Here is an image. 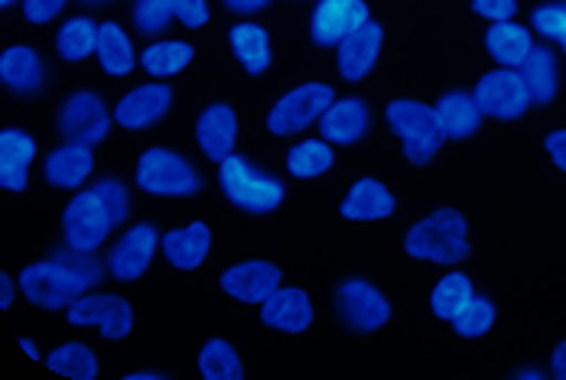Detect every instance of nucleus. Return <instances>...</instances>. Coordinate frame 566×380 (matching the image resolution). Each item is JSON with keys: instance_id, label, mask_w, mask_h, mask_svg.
Instances as JSON below:
<instances>
[{"instance_id": "nucleus-1", "label": "nucleus", "mask_w": 566, "mask_h": 380, "mask_svg": "<svg viewBox=\"0 0 566 380\" xmlns=\"http://www.w3.org/2000/svg\"><path fill=\"white\" fill-rule=\"evenodd\" d=\"M400 299L385 273L365 264L342 267L326 289V328L345 341H378L400 328Z\"/></svg>"}, {"instance_id": "nucleus-2", "label": "nucleus", "mask_w": 566, "mask_h": 380, "mask_svg": "<svg viewBox=\"0 0 566 380\" xmlns=\"http://www.w3.org/2000/svg\"><path fill=\"white\" fill-rule=\"evenodd\" d=\"M134 196L130 186L120 176H98L78 192L69 196V202L59 212V238L85 257L105 254L112 238L130 221Z\"/></svg>"}, {"instance_id": "nucleus-3", "label": "nucleus", "mask_w": 566, "mask_h": 380, "mask_svg": "<svg viewBox=\"0 0 566 380\" xmlns=\"http://www.w3.org/2000/svg\"><path fill=\"white\" fill-rule=\"evenodd\" d=\"M112 279V271L102 257H85L75 254L62 238L56 247H50L46 254L27 261L17 271V289L23 296L27 306L43 309V313H59L69 303L102 289Z\"/></svg>"}, {"instance_id": "nucleus-4", "label": "nucleus", "mask_w": 566, "mask_h": 380, "mask_svg": "<svg viewBox=\"0 0 566 380\" xmlns=\"http://www.w3.org/2000/svg\"><path fill=\"white\" fill-rule=\"evenodd\" d=\"M475 231L462 205L443 202L417 218L400 238V257L413 267H459L472 257Z\"/></svg>"}, {"instance_id": "nucleus-5", "label": "nucleus", "mask_w": 566, "mask_h": 380, "mask_svg": "<svg viewBox=\"0 0 566 380\" xmlns=\"http://www.w3.org/2000/svg\"><path fill=\"white\" fill-rule=\"evenodd\" d=\"M258 326L283 341L313 338L326 328V296H319V289L306 279L283 283L258 306Z\"/></svg>"}, {"instance_id": "nucleus-6", "label": "nucleus", "mask_w": 566, "mask_h": 380, "mask_svg": "<svg viewBox=\"0 0 566 380\" xmlns=\"http://www.w3.org/2000/svg\"><path fill=\"white\" fill-rule=\"evenodd\" d=\"M216 182L228 205L248 218H274L286 205L283 179L271 176L254 160L241 157L238 150L216 166Z\"/></svg>"}, {"instance_id": "nucleus-7", "label": "nucleus", "mask_w": 566, "mask_h": 380, "mask_svg": "<svg viewBox=\"0 0 566 380\" xmlns=\"http://www.w3.org/2000/svg\"><path fill=\"white\" fill-rule=\"evenodd\" d=\"M134 186L147 199H192L206 189V176L186 154L157 144L137 154Z\"/></svg>"}, {"instance_id": "nucleus-8", "label": "nucleus", "mask_w": 566, "mask_h": 380, "mask_svg": "<svg viewBox=\"0 0 566 380\" xmlns=\"http://www.w3.org/2000/svg\"><path fill=\"white\" fill-rule=\"evenodd\" d=\"M385 124L391 127L395 140L400 144L403 160L417 169L433 163L443 154V147L450 144L440 130L433 105L417 102V98H391L385 105Z\"/></svg>"}, {"instance_id": "nucleus-9", "label": "nucleus", "mask_w": 566, "mask_h": 380, "mask_svg": "<svg viewBox=\"0 0 566 380\" xmlns=\"http://www.w3.org/2000/svg\"><path fill=\"white\" fill-rule=\"evenodd\" d=\"M283 283L286 264L281 257H241L212 273V289L238 309H258Z\"/></svg>"}, {"instance_id": "nucleus-10", "label": "nucleus", "mask_w": 566, "mask_h": 380, "mask_svg": "<svg viewBox=\"0 0 566 380\" xmlns=\"http://www.w3.org/2000/svg\"><path fill=\"white\" fill-rule=\"evenodd\" d=\"M336 88L329 82H300L290 92H283L281 98L271 105L264 117V130L274 140H290V137H303L306 130H316L326 108L336 102Z\"/></svg>"}, {"instance_id": "nucleus-11", "label": "nucleus", "mask_w": 566, "mask_h": 380, "mask_svg": "<svg viewBox=\"0 0 566 380\" xmlns=\"http://www.w3.org/2000/svg\"><path fill=\"white\" fill-rule=\"evenodd\" d=\"M160 244H164V234L157 231L150 218H137V221L130 218L105 247V264L112 271L114 283L120 286L140 283L160 261Z\"/></svg>"}, {"instance_id": "nucleus-12", "label": "nucleus", "mask_w": 566, "mask_h": 380, "mask_svg": "<svg viewBox=\"0 0 566 380\" xmlns=\"http://www.w3.org/2000/svg\"><path fill=\"white\" fill-rule=\"evenodd\" d=\"M62 316H65L69 328H82V331L95 335L102 345H120L134 331V303L127 296L105 293V289H95V293L69 303L62 309Z\"/></svg>"}, {"instance_id": "nucleus-13", "label": "nucleus", "mask_w": 566, "mask_h": 380, "mask_svg": "<svg viewBox=\"0 0 566 380\" xmlns=\"http://www.w3.org/2000/svg\"><path fill=\"white\" fill-rule=\"evenodd\" d=\"M216 247H219V228L209 218H192L186 224L164 231L160 261L167 264V271L196 276L212 264Z\"/></svg>"}, {"instance_id": "nucleus-14", "label": "nucleus", "mask_w": 566, "mask_h": 380, "mask_svg": "<svg viewBox=\"0 0 566 380\" xmlns=\"http://www.w3.org/2000/svg\"><path fill=\"white\" fill-rule=\"evenodd\" d=\"M472 95H475L479 108L485 110V117H492V120H521L527 110L537 108L524 72L509 68V65H499V68L485 72L472 85Z\"/></svg>"}, {"instance_id": "nucleus-15", "label": "nucleus", "mask_w": 566, "mask_h": 380, "mask_svg": "<svg viewBox=\"0 0 566 380\" xmlns=\"http://www.w3.org/2000/svg\"><path fill=\"white\" fill-rule=\"evenodd\" d=\"M56 130L62 140H82L92 147L108 144L114 130V108L105 105L98 92H72L56 114Z\"/></svg>"}, {"instance_id": "nucleus-16", "label": "nucleus", "mask_w": 566, "mask_h": 380, "mask_svg": "<svg viewBox=\"0 0 566 380\" xmlns=\"http://www.w3.org/2000/svg\"><path fill=\"white\" fill-rule=\"evenodd\" d=\"M172 102H176L172 88L160 78L134 85L114 105V127H120L124 134H147V130H154V127H160L167 120Z\"/></svg>"}, {"instance_id": "nucleus-17", "label": "nucleus", "mask_w": 566, "mask_h": 380, "mask_svg": "<svg viewBox=\"0 0 566 380\" xmlns=\"http://www.w3.org/2000/svg\"><path fill=\"white\" fill-rule=\"evenodd\" d=\"M368 20H371L368 0H316L310 23H306V33L319 50L336 53L342 40H348Z\"/></svg>"}, {"instance_id": "nucleus-18", "label": "nucleus", "mask_w": 566, "mask_h": 380, "mask_svg": "<svg viewBox=\"0 0 566 380\" xmlns=\"http://www.w3.org/2000/svg\"><path fill=\"white\" fill-rule=\"evenodd\" d=\"M95 147L82 140H62L43 157V182L53 192H78L95 179Z\"/></svg>"}, {"instance_id": "nucleus-19", "label": "nucleus", "mask_w": 566, "mask_h": 380, "mask_svg": "<svg viewBox=\"0 0 566 380\" xmlns=\"http://www.w3.org/2000/svg\"><path fill=\"white\" fill-rule=\"evenodd\" d=\"M395 212L397 196L391 192V186L378 176L355 179L339 199L342 224H378V221H388Z\"/></svg>"}, {"instance_id": "nucleus-20", "label": "nucleus", "mask_w": 566, "mask_h": 380, "mask_svg": "<svg viewBox=\"0 0 566 380\" xmlns=\"http://www.w3.org/2000/svg\"><path fill=\"white\" fill-rule=\"evenodd\" d=\"M40 160V144L23 127L0 130V186L7 196H23L30 189L33 166Z\"/></svg>"}, {"instance_id": "nucleus-21", "label": "nucleus", "mask_w": 566, "mask_h": 380, "mask_svg": "<svg viewBox=\"0 0 566 380\" xmlns=\"http://www.w3.org/2000/svg\"><path fill=\"white\" fill-rule=\"evenodd\" d=\"M238 110L226 105V102H216L209 108H202L192 120V137H196V147L199 154L209 160L212 166H219L226 157L234 154L238 147Z\"/></svg>"}, {"instance_id": "nucleus-22", "label": "nucleus", "mask_w": 566, "mask_h": 380, "mask_svg": "<svg viewBox=\"0 0 566 380\" xmlns=\"http://www.w3.org/2000/svg\"><path fill=\"white\" fill-rule=\"evenodd\" d=\"M475 293H479V289H475V279H472L469 273L453 271V267H450L443 276H437L433 283L423 286L420 309H423V316H427L430 323L450 326L455 316L472 303Z\"/></svg>"}, {"instance_id": "nucleus-23", "label": "nucleus", "mask_w": 566, "mask_h": 380, "mask_svg": "<svg viewBox=\"0 0 566 380\" xmlns=\"http://www.w3.org/2000/svg\"><path fill=\"white\" fill-rule=\"evenodd\" d=\"M381 50H385V27H381V20H368L365 27H358L348 40H342L339 46H336V68H339V75L345 82H365L371 72H375V65H378V59H381Z\"/></svg>"}, {"instance_id": "nucleus-24", "label": "nucleus", "mask_w": 566, "mask_h": 380, "mask_svg": "<svg viewBox=\"0 0 566 380\" xmlns=\"http://www.w3.org/2000/svg\"><path fill=\"white\" fill-rule=\"evenodd\" d=\"M371 124H375V114H371L365 98H358V95H339V98L326 108V114H323V120H319L316 130H319L329 144H336V147H352V144H358V140L368 137Z\"/></svg>"}, {"instance_id": "nucleus-25", "label": "nucleus", "mask_w": 566, "mask_h": 380, "mask_svg": "<svg viewBox=\"0 0 566 380\" xmlns=\"http://www.w3.org/2000/svg\"><path fill=\"white\" fill-rule=\"evenodd\" d=\"M228 53L234 55V62L244 68V75L258 78L271 68L274 62V40H271V30L264 23H254V20H241L228 30L226 36Z\"/></svg>"}, {"instance_id": "nucleus-26", "label": "nucleus", "mask_w": 566, "mask_h": 380, "mask_svg": "<svg viewBox=\"0 0 566 380\" xmlns=\"http://www.w3.org/2000/svg\"><path fill=\"white\" fill-rule=\"evenodd\" d=\"M433 110H437V120H440V130L450 144H459V140H472L482 124H485V110L479 108L475 95L465 92V88H450L447 95H440L433 102Z\"/></svg>"}, {"instance_id": "nucleus-27", "label": "nucleus", "mask_w": 566, "mask_h": 380, "mask_svg": "<svg viewBox=\"0 0 566 380\" xmlns=\"http://www.w3.org/2000/svg\"><path fill=\"white\" fill-rule=\"evenodd\" d=\"M0 82L17 98H33L46 82V62L33 46H7L0 53Z\"/></svg>"}, {"instance_id": "nucleus-28", "label": "nucleus", "mask_w": 566, "mask_h": 380, "mask_svg": "<svg viewBox=\"0 0 566 380\" xmlns=\"http://www.w3.org/2000/svg\"><path fill=\"white\" fill-rule=\"evenodd\" d=\"M336 166V144H329L323 134L316 137H296L286 154H283V169L286 176L300 179V182H316L323 179L329 169Z\"/></svg>"}, {"instance_id": "nucleus-29", "label": "nucleus", "mask_w": 566, "mask_h": 380, "mask_svg": "<svg viewBox=\"0 0 566 380\" xmlns=\"http://www.w3.org/2000/svg\"><path fill=\"white\" fill-rule=\"evenodd\" d=\"M98 65L105 75L112 78H127L137 65H140V53L134 46V36L124 23L117 20H98Z\"/></svg>"}, {"instance_id": "nucleus-30", "label": "nucleus", "mask_w": 566, "mask_h": 380, "mask_svg": "<svg viewBox=\"0 0 566 380\" xmlns=\"http://www.w3.org/2000/svg\"><path fill=\"white\" fill-rule=\"evenodd\" d=\"M537 46V33L517 20H499L485 30V53L492 55L499 65L521 68L527 62V55Z\"/></svg>"}, {"instance_id": "nucleus-31", "label": "nucleus", "mask_w": 566, "mask_h": 380, "mask_svg": "<svg viewBox=\"0 0 566 380\" xmlns=\"http://www.w3.org/2000/svg\"><path fill=\"white\" fill-rule=\"evenodd\" d=\"M43 365L50 371L69 374V378H98V374H105L102 348H95L92 341H82V338H59L56 345L46 351Z\"/></svg>"}, {"instance_id": "nucleus-32", "label": "nucleus", "mask_w": 566, "mask_h": 380, "mask_svg": "<svg viewBox=\"0 0 566 380\" xmlns=\"http://www.w3.org/2000/svg\"><path fill=\"white\" fill-rule=\"evenodd\" d=\"M499 326V299L492 293H475L472 303L447 326L455 345H482Z\"/></svg>"}, {"instance_id": "nucleus-33", "label": "nucleus", "mask_w": 566, "mask_h": 380, "mask_svg": "<svg viewBox=\"0 0 566 380\" xmlns=\"http://www.w3.org/2000/svg\"><path fill=\"white\" fill-rule=\"evenodd\" d=\"M196 371L209 380H241L244 378V355L241 348L226 338V335H209L206 341H199L196 358H192Z\"/></svg>"}, {"instance_id": "nucleus-34", "label": "nucleus", "mask_w": 566, "mask_h": 380, "mask_svg": "<svg viewBox=\"0 0 566 380\" xmlns=\"http://www.w3.org/2000/svg\"><path fill=\"white\" fill-rule=\"evenodd\" d=\"M192 62H196V46L186 40H150L140 50V68L147 72V78H160V82L182 75Z\"/></svg>"}, {"instance_id": "nucleus-35", "label": "nucleus", "mask_w": 566, "mask_h": 380, "mask_svg": "<svg viewBox=\"0 0 566 380\" xmlns=\"http://www.w3.org/2000/svg\"><path fill=\"white\" fill-rule=\"evenodd\" d=\"M98 53V23L85 13L62 20L56 33V55L65 65H78L88 62Z\"/></svg>"}, {"instance_id": "nucleus-36", "label": "nucleus", "mask_w": 566, "mask_h": 380, "mask_svg": "<svg viewBox=\"0 0 566 380\" xmlns=\"http://www.w3.org/2000/svg\"><path fill=\"white\" fill-rule=\"evenodd\" d=\"M524 78H527V88L534 95V105H551L557 98V88H560V62L557 53L551 46H534V53L527 55V62L521 65Z\"/></svg>"}, {"instance_id": "nucleus-37", "label": "nucleus", "mask_w": 566, "mask_h": 380, "mask_svg": "<svg viewBox=\"0 0 566 380\" xmlns=\"http://www.w3.org/2000/svg\"><path fill=\"white\" fill-rule=\"evenodd\" d=\"M130 23H134V33L144 36V40H160L172 23L170 3L167 0H134L130 3Z\"/></svg>"}, {"instance_id": "nucleus-38", "label": "nucleus", "mask_w": 566, "mask_h": 380, "mask_svg": "<svg viewBox=\"0 0 566 380\" xmlns=\"http://www.w3.org/2000/svg\"><path fill=\"white\" fill-rule=\"evenodd\" d=\"M531 30L537 40L564 46L566 43V0H547L531 10Z\"/></svg>"}, {"instance_id": "nucleus-39", "label": "nucleus", "mask_w": 566, "mask_h": 380, "mask_svg": "<svg viewBox=\"0 0 566 380\" xmlns=\"http://www.w3.org/2000/svg\"><path fill=\"white\" fill-rule=\"evenodd\" d=\"M182 30H206L209 27V0H167Z\"/></svg>"}, {"instance_id": "nucleus-40", "label": "nucleus", "mask_w": 566, "mask_h": 380, "mask_svg": "<svg viewBox=\"0 0 566 380\" xmlns=\"http://www.w3.org/2000/svg\"><path fill=\"white\" fill-rule=\"evenodd\" d=\"M69 7V0H23L20 3V13H23V20L27 23H33V27H46V23H53L59 13Z\"/></svg>"}, {"instance_id": "nucleus-41", "label": "nucleus", "mask_w": 566, "mask_h": 380, "mask_svg": "<svg viewBox=\"0 0 566 380\" xmlns=\"http://www.w3.org/2000/svg\"><path fill=\"white\" fill-rule=\"evenodd\" d=\"M472 3V10L479 13V17H485V20H492V23H499V20H514L517 17V0H469Z\"/></svg>"}, {"instance_id": "nucleus-42", "label": "nucleus", "mask_w": 566, "mask_h": 380, "mask_svg": "<svg viewBox=\"0 0 566 380\" xmlns=\"http://www.w3.org/2000/svg\"><path fill=\"white\" fill-rule=\"evenodd\" d=\"M544 150H547L554 169L566 176V130H551V134L544 137Z\"/></svg>"}, {"instance_id": "nucleus-43", "label": "nucleus", "mask_w": 566, "mask_h": 380, "mask_svg": "<svg viewBox=\"0 0 566 380\" xmlns=\"http://www.w3.org/2000/svg\"><path fill=\"white\" fill-rule=\"evenodd\" d=\"M274 0H222V7L231 10V13H238V17H251V13H261V10H268Z\"/></svg>"}, {"instance_id": "nucleus-44", "label": "nucleus", "mask_w": 566, "mask_h": 380, "mask_svg": "<svg viewBox=\"0 0 566 380\" xmlns=\"http://www.w3.org/2000/svg\"><path fill=\"white\" fill-rule=\"evenodd\" d=\"M551 374L554 378H566V338H560L551 351Z\"/></svg>"}, {"instance_id": "nucleus-45", "label": "nucleus", "mask_w": 566, "mask_h": 380, "mask_svg": "<svg viewBox=\"0 0 566 380\" xmlns=\"http://www.w3.org/2000/svg\"><path fill=\"white\" fill-rule=\"evenodd\" d=\"M13 271H7L0 276V286H3V313H10L13 309Z\"/></svg>"}, {"instance_id": "nucleus-46", "label": "nucleus", "mask_w": 566, "mask_h": 380, "mask_svg": "<svg viewBox=\"0 0 566 380\" xmlns=\"http://www.w3.org/2000/svg\"><path fill=\"white\" fill-rule=\"evenodd\" d=\"M20 348H27L30 351V358H36V361H43L46 355H43V348L36 345V341H30V338H20Z\"/></svg>"}, {"instance_id": "nucleus-47", "label": "nucleus", "mask_w": 566, "mask_h": 380, "mask_svg": "<svg viewBox=\"0 0 566 380\" xmlns=\"http://www.w3.org/2000/svg\"><path fill=\"white\" fill-rule=\"evenodd\" d=\"M124 378H140V380H164V371H127Z\"/></svg>"}, {"instance_id": "nucleus-48", "label": "nucleus", "mask_w": 566, "mask_h": 380, "mask_svg": "<svg viewBox=\"0 0 566 380\" xmlns=\"http://www.w3.org/2000/svg\"><path fill=\"white\" fill-rule=\"evenodd\" d=\"M78 3H85V7H102V3H112V0H78Z\"/></svg>"}, {"instance_id": "nucleus-49", "label": "nucleus", "mask_w": 566, "mask_h": 380, "mask_svg": "<svg viewBox=\"0 0 566 380\" xmlns=\"http://www.w3.org/2000/svg\"><path fill=\"white\" fill-rule=\"evenodd\" d=\"M17 3H23V0H0V7H3V10H10V7H17Z\"/></svg>"}, {"instance_id": "nucleus-50", "label": "nucleus", "mask_w": 566, "mask_h": 380, "mask_svg": "<svg viewBox=\"0 0 566 380\" xmlns=\"http://www.w3.org/2000/svg\"><path fill=\"white\" fill-rule=\"evenodd\" d=\"M560 53H564V59H566V43H564V46H560Z\"/></svg>"}, {"instance_id": "nucleus-51", "label": "nucleus", "mask_w": 566, "mask_h": 380, "mask_svg": "<svg viewBox=\"0 0 566 380\" xmlns=\"http://www.w3.org/2000/svg\"><path fill=\"white\" fill-rule=\"evenodd\" d=\"M293 3H303V0H293ZM313 3H316V0H313Z\"/></svg>"}]
</instances>
